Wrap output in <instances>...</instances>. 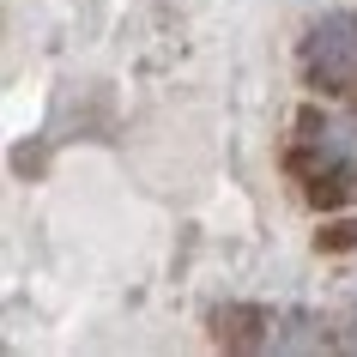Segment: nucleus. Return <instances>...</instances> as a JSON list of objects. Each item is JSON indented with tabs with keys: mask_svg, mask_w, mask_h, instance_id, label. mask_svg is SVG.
Masks as SVG:
<instances>
[{
	"mask_svg": "<svg viewBox=\"0 0 357 357\" xmlns=\"http://www.w3.org/2000/svg\"><path fill=\"white\" fill-rule=\"evenodd\" d=\"M345 345H351V351H357V327H351V333H345Z\"/></svg>",
	"mask_w": 357,
	"mask_h": 357,
	"instance_id": "2",
	"label": "nucleus"
},
{
	"mask_svg": "<svg viewBox=\"0 0 357 357\" xmlns=\"http://www.w3.org/2000/svg\"><path fill=\"white\" fill-rule=\"evenodd\" d=\"M303 73L321 91H357V19L333 13L303 37Z\"/></svg>",
	"mask_w": 357,
	"mask_h": 357,
	"instance_id": "1",
	"label": "nucleus"
}]
</instances>
